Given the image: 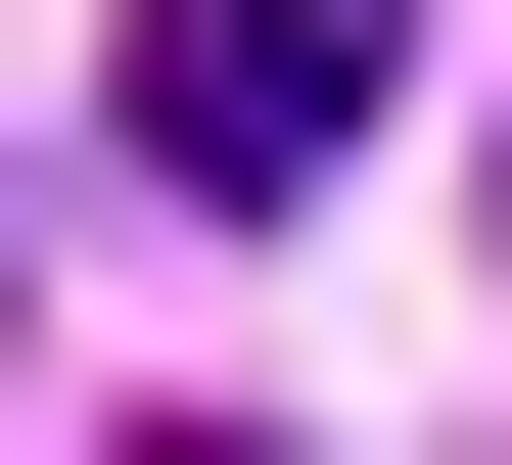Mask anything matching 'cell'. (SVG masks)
I'll list each match as a JSON object with an SVG mask.
<instances>
[{
	"instance_id": "cell-1",
	"label": "cell",
	"mask_w": 512,
	"mask_h": 465,
	"mask_svg": "<svg viewBox=\"0 0 512 465\" xmlns=\"http://www.w3.org/2000/svg\"><path fill=\"white\" fill-rule=\"evenodd\" d=\"M419 93V0H140V186H326Z\"/></svg>"
},
{
	"instance_id": "cell-2",
	"label": "cell",
	"mask_w": 512,
	"mask_h": 465,
	"mask_svg": "<svg viewBox=\"0 0 512 465\" xmlns=\"http://www.w3.org/2000/svg\"><path fill=\"white\" fill-rule=\"evenodd\" d=\"M466 279H512V93H466Z\"/></svg>"
}]
</instances>
